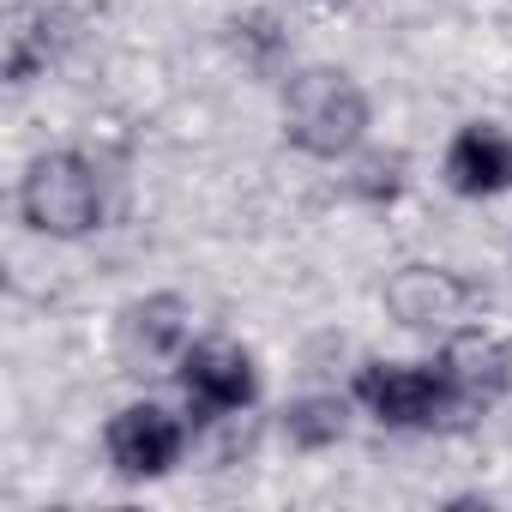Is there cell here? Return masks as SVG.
<instances>
[{"label":"cell","instance_id":"cell-1","mask_svg":"<svg viewBox=\"0 0 512 512\" xmlns=\"http://www.w3.org/2000/svg\"><path fill=\"white\" fill-rule=\"evenodd\" d=\"M284 133L308 157H350L368 133V97L338 67H308L284 85Z\"/></svg>","mask_w":512,"mask_h":512},{"label":"cell","instance_id":"cell-2","mask_svg":"<svg viewBox=\"0 0 512 512\" xmlns=\"http://www.w3.org/2000/svg\"><path fill=\"white\" fill-rule=\"evenodd\" d=\"M19 211L37 235L55 241H79L103 223V175L79 157V151H49L25 169L19 187Z\"/></svg>","mask_w":512,"mask_h":512},{"label":"cell","instance_id":"cell-3","mask_svg":"<svg viewBox=\"0 0 512 512\" xmlns=\"http://www.w3.org/2000/svg\"><path fill=\"white\" fill-rule=\"evenodd\" d=\"M356 404L380 428H404V434L458 422V398L440 362H368L356 374Z\"/></svg>","mask_w":512,"mask_h":512},{"label":"cell","instance_id":"cell-4","mask_svg":"<svg viewBox=\"0 0 512 512\" xmlns=\"http://www.w3.org/2000/svg\"><path fill=\"white\" fill-rule=\"evenodd\" d=\"M181 392H187V410L199 422H217V416H235L253 404V392H260V374H253V356L241 344H187L181 350Z\"/></svg>","mask_w":512,"mask_h":512},{"label":"cell","instance_id":"cell-5","mask_svg":"<svg viewBox=\"0 0 512 512\" xmlns=\"http://www.w3.org/2000/svg\"><path fill=\"white\" fill-rule=\"evenodd\" d=\"M103 446H109L115 476H127V482H157V476H169V470L181 464L187 428H181L163 404H127V410L109 422Z\"/></svg>","mask_w":512,"mask_h":512},{"label":"cell","instance_id":"cell-6","mask_svg":"<svg viewBox=\"0 0 512 512\" xmlns=\"http://www.w3.org/2000/svg\"><path fill=\"white\" fill-rule=\"evenodd\" d=\"M440 368H446V380H452L458 416H476V410L500 404L506 386H512V350H506L500 338H488V332H464V338H452L446 356H440Z\"/></svg>","mask_w":512,"mask_h":512},{"label":"cell","instance_id":"cell-7","mask_svg":"<svg viewBox=\"0 0 512 512\" xmlns=\"http://www.w3.org/2000/svg\"><path fill=\"white\" fill-rule=\"evenodd\" d=\"M446 187L458 199H494L512 187V139L488 121H470L446 145Z\"/></svg>","mask_w":512,"mask_h":512},{"label":"cell","instance_id":"cell-8","mask_svg":"<svg viewBox=\"0 0 512 512\" xmlns=\"http://www.w3.org/2000/svg\"><path fill=\"white\" fill-rule=\"evenodd\" d=\"M386 302L398 308V320L404 326H428V320H440L446 308H458L464 302V290L446 278V272H428V266H410L392 290H386Z\"/></svg>","mask_w":512,"mask_h":512},{"label":"cell","instance_id":"cell-9","mask_svg":"<svg viewBox=\"0 0 512 512\" xmlns=\"http://www.w3.org/2000/svg\"><path fill=\"white\" fill-rule=\"evenodd\" d=\"M49 13H19L13 19V31H7V79L13 85H25V79H37V67H49Z\"/></svg>","mask_w":512,"mask_h":512},{"label":"cell","instance_id":"cell-10","mask_svg":"<svg viewBox=\"0 0 512 512\" xmlns=\"http://www.w3.org/2000/svg\"><path fill=\"white\" fill-rule=\"evenodd\" d=\"M290 440L296 446H326V440H338L344 434V404L338 398H308V404H296L290 410Z\"/></svg>","mask_w":512,"mask_h":512}]
</instances>
